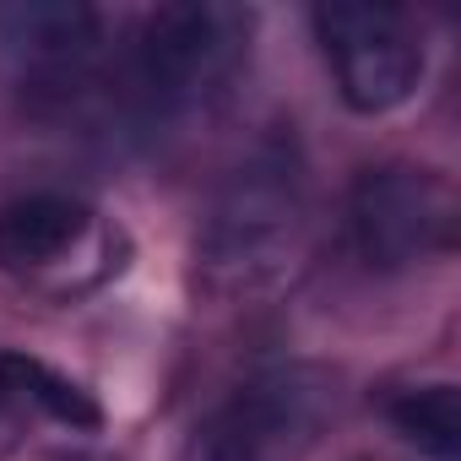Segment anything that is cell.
Returning <instances> with one entry per match:
<instances>
[{"label": "cell", "instance_id": "cell-1", "mask_svg": "<svg viewBox=\"0 0 461 461\" xmlns=\"http://www.w3.org/2000/svg\"><path fill=\"white\" fill-rule=\"evenodd\" d=\"M304 234V174L288 147H261L234 168L201 234V267L222 288H256L299 256Z\"/></svg>", "mask_w": 461, "mask_h": 461}, {"label": "cell", "instance_id": "cell-2", "mask_svg": "<svg viewBox=\"0 0 461 461\" xmlns=\"http://www.w3.org/2000/svg\"><path fill=\"white\" fill-rule=\"evenodd\" d=\"M321 50L337 71V93L358 114H385L412 98L423 77V44L396 6L369 0H326L315 6Z\"/></svg>", "mask_w": 461, "mask_h": 461}, {"label": "cell", "instance_id": "cell-3", "mask_svg": "<svg viewBox=\"0 0 461 461\" xmlns=\"http://www.w3.org/2000/svg\"><path fill=\"white\" fill-rule=\"evenodd\" d=\"M245 44L250 12L240 6H212V0L158 6L136 39V71L158 104H195L240 71Z\"/></svg>", "mask_w": 461, "mask_h": 461}, {"label": "cell", "instance_id": "cell-4", "mask_svg": "<svg viewBox=\"0 0 461 461\" xmlns=\"http://www.w3.org/2000/svg\"><path fill=\"white\" fill-rule=\"evenodd\" d=\"M326 412V385L310 369H277L240 385L195 434L190 461H299Z\"/></svg>", "mask_w": 461, "mask_h": 461}, {"label": "cell", "instance_id": "cell-5", "mask_svg": "<svg viewBox=\"0 0 461 461\" xmlns=\"http://www.w3.org/2000/svg\"><path fill=\"white\" fill-rule=\"evenodd\" d=\"M353 240L358 256L380 272H402L418 261H434L439 250H450L456 234V201L450 185L429 168H369L353 185Z\"/></svg>", "mask_w": 461, "mask_h": 461}, {"label": "cell", "instance_id": "cell-6", "mask_svg": "<svg viewBox=\"0 0 461 461\" xmlns=\"http://www.w3.org/2000/svg\"><path fill=\"white\" fill-rule=\"evenodd\" d=\"M98 44V12L82 0H12L0 6V55L28 71H66Z\"/></svg>", "mask_w": 461, "mask_h": 461}, {"label": "cell", "instance_id": "cell-7", "mask_svg": "<svg viewBox=\"0 0 461 461\" xmlns=\"http://www.w3.org/2000/svg\"><path fill=\"white\" fill-rule=\"evenodd\" d=\"M87 228H93V212L71 195H55V190L17 195L0 206V267L6 272L55 267Z\"/></svg>", "mask_w": 461, "mask_h": 461}, {"label": "cell", "instance_id": "cell-8", "mask_svg": "<svg viewBox=\"0 0 461 461\" xmlns=\"http://www.w3.org/2000/svg\"><path fill=\"white\" fill-rule=\"evenodd\" d=\"M391 423L429 456V461H461V391L456 385H412L391 402Z\"/></svg>", "mask_w": 461, "mask_h": 461}, {"label": "cell", "instance_id": "cell-9", "mask_svg": "<svg viewBox=\"0 0 461 461\" xmlns=\"http://www.w3.org/2000/svg\"><path fill=\"white\" fill-rule=\"evenodd\" d=\"M0 385L17 391V396H28V402H39L50 418L77 423V429H98V418H104L98 402H93L77 380H66V375H55L50 364L23 358V353H0Z\"/></svg>", "mask_w": 461, "mask_h": 461}, {"label": "cell", "instance_id": "cell-10", "mask_svg": "<svg viewBox=\"0 0 461 461\" xmlns=\"http://www.w3.org/2000/svg\"><path fill=\"white\" fill-rule=\"evenodd\" d=\"M0 396H6V385H0Z\"/></svg>", "mask_w": 461, "mask_h": 461}]
</instances>
